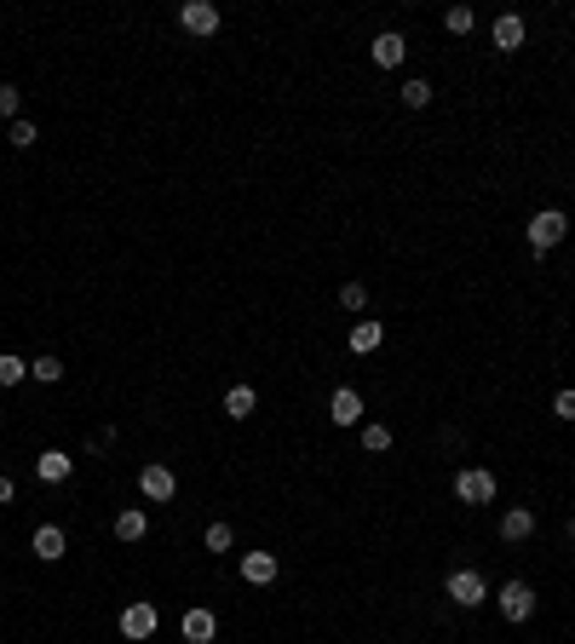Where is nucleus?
<instances>
[{"instance_id": "nucleus-1", "label": "nucleus", "mask_w": 575, "mask_h": 644, "mask_svg": "<svg viewBox=\"0 0 575 644\" xmlns=\"http://www.w3.org/2000/svg\"><path fill=\"white\" fill-rule=\"evenodd\" d=\"M564 236H570V219L558 213V208H547V213L530 219V248H535V253H553Z\"/></svg>"}, {"instance_id": "nucleus-2", "label": "nucleus", "mask_w": 575, "mask_h": 644, "mask_svg": "<svg viewBox=\"0 0 575 644\" xmlns=\"http://www.w3.org/2000/svg\"><path fill=\"white\" fill-rule=\"evenodd\" d=\"M455 495H460L467 506H489V501H495V472L460 466V472H455Z\"/></svg>"}, {"instance_id": "nucleus-3", "label": "nucleus", "mask_w": 575, "mask_h": 644, "mask_svg": "<svg viewBox=\"0 0 575 644\" xmlns=\"http://www.w3.org/2000/svg\"><path fill=\"white\" fill-rule=\"evenodd\" d=\"M495 604H500V616L518 627V622H530V616H535V587H530V581H507V587L495 592Z\"/></svg>"}, {"instance_id": "nucleus-4", "label": "nucleus", "mask_w": 575, "mask_h": 644, "mask_svg": "<svg viewBox=\"0 0 575 644\" xmlns=\"http://www.w3.org/2000/svg\"><path fill=\"white\" fill-rule=\"evenodd\" d=\"M139 495H144V501H156V506H162V501H173V495H179V478H173V466H162V460H150V466L139 472Z\"/></svg>"}, {"instance_id": "nucleus-5", "label": "nucleus", "mask_w": 575, "mask_h": 644, "mask_svg": "<svg viewBox=\"0 0 575 644\" xmlns=\"http://www.w3.org/2000/svg\"><path fill=\"white\" fill-rule=\"evenodd\" d=\"M156 627H162V616H156V604H127V610H121V639H132V644H144L156 633Z\"/></svg>"}, {"instance_id": "nucleus-6", "label": "nucleus", "mask_w": 575, "mask_h": 644, "mask_svg": "<svg viewBox=\"0 0 575 644\" xmlns=\"http://www.w3.org/2000/svg\"><path fill=\"white\" fill-rule=\"evenodd\" d=\"M449 599H455L460 610H478V604L489 599L483 576H478V569H455V576H449Z\"/></svg>"}, {"instance_id": "nucleus-7", "label": "nucleus", "mask_w": 575, "mask_h": 644, "mask_svg": "<svg viewBox=\"0 0 575 644\" xmlns=\"http://www.w3.org/2000/svg\"><path fill=\"white\" fill-rule=\"evenodd\" d=\"M179 23H185L190 35H213L219 29V6L213 0H185V6H179Z\"/></svg>"}, {"instance_id": "nucleus-8", "label": "nucleus", "mask_w": 575, "mask_h": 644, "mask_svg": "<svg viewBox=\"0 0 575 644\" xmlns=\"http://www.w3.org/2000/svg\"><path fill=\"white\" fill-rule=\"evenodd\" d=\"M369 58H374L380 69H397L403 58H409V41H403L397 29H380V35H374V46H369Z\"/></svg>"}, {"instance_id": "nucleus-9", "label": "nucleus", "mask_w": 575, "mask_h": 644, "mask_svg": "<svg viewBox=\"0 0 575 644\" xmlns=\"http://www.w3.org/2000/svg\"><path fill=\"white\" fill-rule=\"evenodd\" d=\"M530 536H535V513H530V506H507V513H500V541L518 546Z\"/></svg>"}, {"instance_id": "nucleus-10", "label": "nucleus", "mask_w": 575, "mask_h": 644, "mask_svg": "<svg viewBox=\"0 0 575 644\" xmlns=\"http://www.w3.org/2000/svg\"><path fill=\"white\" fill-rule=\"evenodd\" d=\"M242 581H248V587H271L276 581V553H242Z\"/></svg>"}, {"instance_id": "nucleus-11", "label": "nucleus", "mask_w": 575, "mask_h": 644, "mask_svg": "<svg viewBox=\"0 0 575 644\" xmlns=\"http://www.w3.org/2000/svg\"><path fill=\"white\" fill-rule=\"evenodd\" d=\"M328 415H334V426H357L363 420V397L351 392V386H339V392L328 397Z\"/></svg>"}, {"instance_id": "nucleus-12", "label": "nucleus", "mask_w": 575, "mask_h": 644, "mask_svg": "<svg viewBox=\"0 0 575 644\" xmlns=\"http://www.w3.org/2000/svg\"><path fill=\"white\" fill-rule=\"evenodd\" d=\"M69 472H76V460H69L64 449H46V455H35V478H41V483H64Z\"/></svg>"}, {"instance_id": "nucleus-13", "label": "nucleus", "mask_w": 575, "mask_h": 644, "mask_svg": "<svg viewBox=\"0 0 575 644\" xmlns=\"http://www.w3.org/2000/svg\"><path fill=\"white\" fill-rule=\"evenodd\" d=\"M64 553H69V541H64V529H58V524L35 529V558H41V564H58Z\"/></svg>"}, {"instance_id": "nucleus-14", "label": "nucleus", "mask_w": 575, "mask_h": 644, "mask_svg": "<svg viewBox=\"0 0 575 644\" xmlns=\"http://www.w3.org/2000/svg\"><path fill=\"white\" fill-rule=\"evenodd\" d=\"M495 46H500V52H518V46H523V18H518V12H500V18H495Z\"/></svg>"}, {"instance_id": "nucleus-15", "label": "nucleus", "mask_w": 575, "mask_h": 644, "mask_svg": "<svg viewBox=\"0 0 575 644\" xmlns=\"http://www.w3.org/2000/svg\"><path fill=\"white\" fill-rule=\"evenodd\" d=\"M185 639L190 644H213V633H219V622H213V610H185Z\"/></svg>"}, {"instance_id": "nucleus-16", "label": "nucleus", "mask_w": 575, "mask_h": 644, "mask_svg": "<svg viewBox=\"0 0 575 644\" xmlns=\"http://www.w3.org/2000/svg\"><path fill=\"white\" fill-rule=\"evenodd\" d=\"M253 409H260V392H253V386H230L225 392V415L230 420H248Z\"/></svg>"}, {"instance_id": "nucleus-17", "label": "nucleus", "mask_w": 575, "mask_h": 644, "mask_svg": "<svg viewBox=\"0 0 575 644\" xmlns=\"http://www.w3.org/2000/svg\"><path fill=\"white\" fill-rule=\"evenodd\" d=\"M150 536V518H144V506H127V513L116 518V541H144Z\"/></svg>"}, {"instance_id": "nucleus-18", "label": "nucleus", "mask_w": 575, "mask_h": 644, "mask_svg": "<svg viewBox=\"0 0 575 644\" xmlns=\"http://www.w3.org/2000/svg\"><path fill=\"white\" fill-rule=\"evenodd\" d=\"M380 339H386V322H357V328H351V351H357V357L380 351Z\"/></svg>"}, {"instance_id": "nucleus-19", "label": "nucleus", "mask_w": 575, "mask_h": 644, "mask_svg": "<svg viewBox=\"0 0 575 644\" xmlns=\"http://www.w3.org/2000/svg\"><path fill=\"white\" fill-rule=\"evenodd\" d=\"M23 380H29V362L18 351H0V386H23Z\"/></svg>"}, {"instance_id": "nucleus-20", "label": "nucleus", "mask_w": 575, "mask_h": 644, "mask_svg": "<svg viewBox=\"0 0 575 644\" xmlns=\"http://www.w3.org/2000/svg\"><path fill=\"white\" fill-rule=\"evenodd\" d=\"M29 380L58 386V380H64V362H58V357H35V362H29Z\"/></svg>"}, {"instance_id": "nucleus-21", "label": "nucleus", "mask_w": 575, "mask_h": 644, "mask_svg": "<svg viewBox=\"0 0 575 644\" xmlns=\"http://www.w3.org/2000/svg\"><path fill=\"white\" fill-rule=\"evenodd\" d=\"M202 546H207V553H230V546H236V536H230V524H207Z\"/></svg>"}, {"instance_id": "nucleus-22", "label": "nucleus", "mask_w": 575, "mask_h": 644, "mask_svg": "<svg viewBox=\"0 0 575 644\" xmlns=\"http://www.w3.org/2000/svg\"><path fill=\"white\" fill-rule=\"evenodd\" d=\"M363 449H369V455H386V449H391V426H380V420L363 426Z\"/></svg>"}, {"instance_id": "nucleus-23", "label": "nucleus", "mask_w": 575, "mask_h": 644, "mask_svg": "<svg viewBox=\"0 0 575 644\" xmlns=\"http://www.w3.org/2000/svg\"><path fill=\"white\" fill-rule=\"evenodd\" d=\"M443 23H449V35H472V23H478V18H472V6H449Z\"/></svg>"}, {"instance_id": "nucleus-24", "label": "nucleus", "mask_w": 575, "mask_h": 644, "mask_svg": "<svg viewBox=\"0 0 575 644\" xmlns=\"http://www.w3.org/2000/svg\"><path fill=\"white\" fill-rule=\"evenodd\" d=\"M6 139H12V150H29V144L41 139V132H35V121H23V115H18V121H12V132H6Z\"/></svg>"}, {"instance_id": "nucleus-25", "label": "nucleus", "mask_w": 575, "mask_h": 644, "mask_svg": "<svg viewBox=\"0 0 575 644\" xmlns=\"http://www.w3.org/2000/svg\"><path fill=\"white\" fill-rule=\"evenodd\" d=\"M403 104H409V109H426V104H432V87H426V81H403Z\"/></svg>"}, {"instance_id": "nucleus-26", "label": "nucleus", "mask_w": 575, "mask_h": 644, "mask_svg": "<svg viewBox=\"0 0 575 644\" xmlns=\"http://www.w3.org/2000/svg\"><path fill=\"white\" fill-rule=\"evenodd\" d=\"M339 306H346V311H363V306H369V288H363V282H346V288H339Z\"/></svg>"}, {"instance_id": "nucleus-27", "label": "nucleus", "mask_w": 575, "mask_h": 644, "mask_svg": "<svg viewBox=\"0 0 575 644\" xmlns=\"http://www.w3.org/2000/svg\"><path fill=\"white\" fill-rule=\"evenodd\" d=\"M18 104H23L18 87H0V121H18Z\"/></svg>"}, {"instance_id": "nucleus-28", "label": "nucleus", "mask_w": 575, "mask_h": 644, "mask_svg": "<svg viewBox=\"0 0 575 644\" xmlns=\"http://www.w3.org/2000/svg\"><path fill=\"white\" fill-rule=\"evenodd\" d=\"M553 415L558 420H575V386H564V392L553 397Z\"/></svg>"}, {"instance_id": "nucleus-29", "label": "nucleus", "mask_w": 575, "mask_h": 644, "mask_svg": "<svg viewBox=\"0 0 575 644\" xmlns=\"http://www.w3.org/2000/svg\"><path fill=\"white\" fill-rule=\"evenodd\" d=\"M6 501H18V489H12V478L0 472V506H6Z\"/></svg>"}, {"instance_id": "nucleus-30", "label": "nucleus", "mask_w": 575, "mask_h": 644, "mask_svg": "<svg viewBox=\"0 0 575 644\" xmlns=\"http://www.w3.org/2000/svg\"><path fill=\"white\" fill-rule=\"evenodd\" d=\"M570 541H575V518H570Z\"/></svg>"}]
</instances>
